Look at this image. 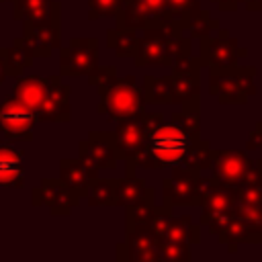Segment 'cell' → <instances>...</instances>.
<instances>
[{
	"mask_svg": "<svg viewBox=\"0 0 262 262\" xmlns=\"http://www.w3.org/2000/svg\"><path fill=\"white\" fill-rule=\"evenodd\" d=\"M145 125V141L133 160L127 162V176H133L135 164L162 170L168 166H209V143L199 141V100L186 102L182 113L172 121H164L160 113H141Z\"/></svg>",
	"mask_w": 262,
	"mask_h": 262,
	"instance_id": "obj_1",
	"label": "cell"
},
{
	"mask_svg": "<svg viewBox=\"0 0 262 262\" xmlns=\"http://www.w3.org/2000/svg\"><path fill=\"white\" fill-rule=\"evenodd\" d=\"M12 96L20 100L37 117V121H70V86L61 82V76L18 78Z\"/></svg>",
	"mask_w": 262,
	"mask_h": 262,
	"instance_id": "obj_2",
	"label": "cell"
},
{
	"mask_svg": "<svg viewBox=\"0 0 262 262\" xmlns=\"http://www.w3.org/2000/svg\"><path fill=\"white\" fill-rule=\"evenodd\" d=\"M98 113L106 115L111 121H125L139 117L145 106V94L135 84L133 76L113 80L98 88Z\"/></svg>",
	"mask_w": 262,
	"mask_h": 262,
	"instance_id": "obj_3",
	"label": "cell"
},
{
	"mask_svg": "<svg viewBox=\"0 0 262 262\" xmlns=\"http://www.w3.org/2000/svg\"><path fill=\"white\" fill-rule=\"evenodd\" d=\"M98 66V41L92 37L70 39L68 47L59 53V74L61 76H88Z\"/></svg>",
	"mask_w": 262,
	"mask_h": 262,
	"instance_id": "obj_4",
	"label": "cell"
},
{
	"mask_svg": "<svg viewBox=\"0 0 262 262\" xmlns=\"http://www.w3.org/2000/svg\"><path fill=\"white\" fill-rule=\"evenodd\" d=\"M205 182L199 178V168L184 166L176 168L174 174L164 182L166 209L170 211L174 205H196L201 203Z\"/></svg>",
	"mask_w": 262,
	"mask_h": 262,
	"instance_id": "obj_5",
	"label": "cell"
},
{
	"mask_svg": "<svg viewBox=\"0 0 262 262\" xmlns=\"http://www.w3.org/2000/svg\"><path fill=\"white\" fill-rule=\"evenodd\" d=\"M164 20H168L166 0H123V6L117 14V27L133 29V31Z\"/></svg>",
	"mask_w": 262,
	"mask_h": 262,
	"instance_id": "obj_6",
	"label": "cell"
},
{
	"mask_svg": "<svg viewBox=\"0 0 262 262\" xmlns=\"http://www.w3.org/2000/svg\"><path fill=\"white\" fill-rule=\"evenodd\" d=\"M37 117L14 96H6L0 102V135L14 141L33 139V127Z\"/></svg>",
	"mask_w": 262,
	"mask_h": 262,
	"instance_id": "obj_7",
	"label": "cell"
},
{
	"mask_svg": "<svg viewBox=\"0 0 262 262\" xmlns=\"http://www.w3.org/2000/svg\"><path fill=\"white\" fill-rule=\"evenodd\" d=\"M246 70H217L211 72V92L219 98V102H244L250 92H254L252 80L242 78Z\"/></svg>",
	"mask_w": 262,
	"mask_h": 262,
	"instance_id": "obj_8",
	"label": "cell"
},
{
	"mask_svg": "<svg viewBox=\"0 0 262 262\" xmlns=\"http://www.w3.org/2000/svg\"><path fill=\"white\" fill-rule=\"evenodd\" d=\"M80 160L94 172L113 170L117 166V149L113 145L111 133H90L88 139L80 141Z\"/></svg>",
	"mask_w": 262,
	"mask_h": 262,
	"instance_id": "obj_9",
	"label": "cell"
},
{
	"mask_svg": "<svg viewBox=\"0 0 262 262\" xmlns=\"http://www.w3.org/2000/svg\"><path fill=\"white\" fill-rule=\"evenodd\" d=\"M23 23H25L23 39L35 57H47L55 47H59V41H61L59 16L41 20V23H31V20H23Z\"/></svg>",
	"mask_w": 262,
	"mask_h": 262,
	"instance_id": "obj_10",
	"label": "cell"
},
{
	"mask_svg": "<svg viewBox=\"0 0 262 262\" xmlns=\"http://www.w3.org/2000/svg\"><path fill=\"white\" fill-rule=\"evenodd\" d=\"M172 102H194L199 100V61L190 55H180L172 61Z\"/></svg>",
	"mask_w": 262,
	"mask_h": 262,
	"instance_id": "obj_11",
	"label": "cell"
},
{
	"mask_svg": "<svg viewBox=\"0 0 262 262\" xmlns=\"http://www.w3.org/2000/svg\"><path fill=\"white\" fill-rule=\"evenodd\" d=\"M33 203L49 207L53 215H70V211L78 205V194L72 192L59 178H43L41 186L33 190Z\"/></svg>",
	"mask_w": 262,
	"mask_h": 262,
	"instance_id": "obj_12",
	"label": "cell"
},
{
	"mask_svg": "<svg viewBox=\"0 0 262 262\" xmlns=\"http://www.w3.org/2000/svg\"><path fill=\"white\" fill-rule=\"evenodd\" d=\"M151 231L158 242H199V227H194L188 217H172L170 211L151 213Z\"/></svg>",
	"mask_w": 262,
	"mask_h": 262,
	"instance_id": "obj_13",
	"label": "cell"
},
{
	"mask_svg": "<svg viewBox=\"0 0 262 262\" xmlns=\"http://www.w3.org/2000/svg\"><path fill=\"white\" fill-rule=\"evenodd\" d=\"M252 164L254 162L246 160V156L237 151H211L209 156V166L213 168L215 174L213 180L221 184H237L239 180L246 178Z\"/></svg>",
	"mask_w": 262,
	"mask_h": 262,
	"instance_id": "obj_14",
	"label": "cell"
},
{
	"mask_svg": "<svg viewBox=\"0 0 262 262\" xmlns=\"http://www.w3.org/2000/svg\"><path fill=\"white\" fill-rule=\"evenodd\" d=\"M111 137H113V145L117 149L119 160H133L145 141V125L141 115L119 121V127L115 133H111Z\"/></svg>",
	"mask_w": 262,
	"mask_h": 262,
	"instance_id": "obj_15",
	"label": "cell"
},
{
	"mask_svg": "<svg viewBox=\"0 0 262 262\" xmlns=\"http://www.w3.org/2000/svg\"><path fill=\"white\" fill-rule=\"evenodd\" d=\"M113 205H119L125 209L154 207V188L145 186L139 178H133V176H127L123 180H115Z\"/></svg>",
	"mask_w": 262,
	"mask_h": 262,
	"instance_id": "obj_16",
	"label": "cell"
},
{
	"mask_svg": "<svg viewBox=\"0 0 262 262\" xmlns=\"http://www.w3.org/2000/svg\"><path fill=\"white\" fill-rule=\"evenodd\" d=\"M221 35H217L215 39H211L209 35L203 37V49H201V61L199 63H209L211 68L223 70V68H231L235 57H237V45L235 41H231L225 31H219Z\"/></svg>",
	"mask_w": 262,
	"mask_h": 262,
	"instance_id": "obj_17",
	"label": "cell"
},
{
	"mask_svg": "<svg viewBox=\"0 0 262 262\" xmlns=\"http://www.w3.org/2000/svg\"><path fill=\"white\" fill-rule=\"evenodd\" d=\"M96 174H98V172L90 170L80 158H78V160L68 158V160H61V162H59V180H61L72 192H76L78 196H84V194H86V190H88L90 182L96 178Z\"/></svg>",
	"mask_w": 262,
	"mask_h": 262,
	"instance_id": "obj_18",
	"label": "cell"
},
{
	"mask_svg": "<svg viewBox=\"0 0 262 262\" xmlns=\"http://www.w3.org/2000/svg\"><path fill=\"white\" fill-rule=\"evenodd\" d=\"M23 154L12 149L6 143H0V186L2 188H20L25 182Z\"/></svg>",
	"mask_w": 262,
	"mask_h": 262,
	"instance_id": "obj_19",
	"label": "cell"
},
{
	"mask_svg": "<svg viewBox=\"0 0 262 262\" xmlns=\"http://www.w3.org/2000/svg\"><path fill=\"white\" fill-rule=\"evenodd\" d=\"M14 2V20L41 23L59 16V2L55 0H12Z\"/></svg>",
	"mask_w": 262,
	"mask_h": 262,
	"instance_id": "obj_20",
	"label": "cell"
},
{
	"mask_svg": "<svg viewBox=\"0 0 262 262\" xmlns=\"http://www.w3.org/2000/svg\"><path fill=\"white\" fill-rule=\"evenodd\" d=\"M106 43L111 49H115V53L119 57H133L137 51V43L139 37L133 29H123V27H115L108 31L106 35Z\"/></svg>",
	"mask_w": 262,
	"mask_h": 262,
	"instance_id": "obj_21",
	"label": "cell"
},
{
	"mask_svg": "<svg viewBox=\"0 0 262 262\" xmlns=\"http://www.w3.org/2000/svg\"><path fill=\"white\" fill-rule=\"evenodd\" d=\"M33 51L29 49V45L25 43V39H14V45L12 47H6V72L8 76H14V78H20L25 68L33 61Z\"/></svg>",
	"mask_w": 262,
	"mask_h": 262,
	"instance_id": "obj_22",
	"label": "cell"
},
{
	"mask_svg": "<svg viewBox=\"0 0 262 262\" xmlns=\"http://www.w3.org/2000/svg\"><path fill=\"white\" fill-rule=\"evenodd\" d=\"M143 90H145V102L168 104L172 102V76H166V78L145 76Z\"/></svg>",
	"mask_w": 262,
	"mask_h": 262,
	"instance_id": "obj_23",
	"label": "cell"
},
{
	"mask_svg": "<svg viewBox=\"0 0 262 262\" xmlns=\"http://www.w3.org/2000/svg\"><path fill=\"white\" fill-rule=\"evenodd\" d=\"M113 188H115L113 178H94L84 196H88L90 207H106L113 205Z\"/></svg>",
	"mask_w": 262,
	"mask_h": 262,
	"instance_id": "obj_24",
	"label": "cell"
},
{
	"mask_svg": "<svg viewBox=\"0 0 262 262\" xmlns=\"http://www.w3.org/2000/svg\"><path fill=\"white\" fill-rule=\"evenodd\" d=\"M123 6V0H88V16L96 18H111L117 16Z\"/></svg>",
	"mask_w": 262,
	"mask_h": 262,
	"instance_id": "obj_25",
	"label": "cell"
},
{
	"mask_svg": "<svg viewBox=\"0 0 262 262\" xmlns=\"http://www.w3.org/2000/svg\"><path fill=\"white\" fill-rule=\"evenodd\" d=\"M160 260H188L190 250L184 242H158Z\"/></svg>",
	"mask_w": 262,
	"mask_h": 262,
	"instance_id": "obj_26",
	"label": "cell"
},
{
	"mask_svg": "<svg viewBox=\"0 0 262 262\" xmlns=\"http://www.w3.org/2000/svg\"><path fill=\"white\" fill-rule=\"evenodd\" d=\"M6 76H8V72H6V49H0V84L4 82Z\"/></svg>",
	"mask_w": 262,
	"mask_h": 262,
	"instance_id": "obj_27",
	"label": "cell"
},
{
	"mask_svg": "<svg viewBox=\"0 0 262 262\" xmlns=\"http://www.w3.org/2000/svg\"><path fill=\"white\" fill-rule=\"evenodd\" d=\"M217 4H219V8L221 10H233L235 6H237V2L239 0H215Z\"/></svg>",
	"mask_w": 262,
	"mask_h": 262,
	"instance_id": "obj_28",
	"label": "cell"
},
{
	"mask_svg": "<svg viewBox=\"0 0 262 262\" xmlns=\"http://www.w3.org/2000/svg\"><path fill=\"white\" fill-rule=\"evenodd\" d=\"M258 129H260V131H262V123H260V125H258Z\"/></svg>",
	"mask_w": 262,
	"mask_h": 262,
	"instance_id": "obj_29",
	"label": "cell"
},
{
	"mask_svg": "<svg viewBox=\"0 0 262 262\" xmlns=\"http://www.w3.org/2000/svg\"><path fill=\"white\" fill-rule=\"evenodd\" d=\"M0 2H6V0H0Z\"/></svg>",
	"mask_w": 262,
	"mask_h": 262,
	"instance_id": "obj_30",
	"label": "cell"
}]
</instances>
